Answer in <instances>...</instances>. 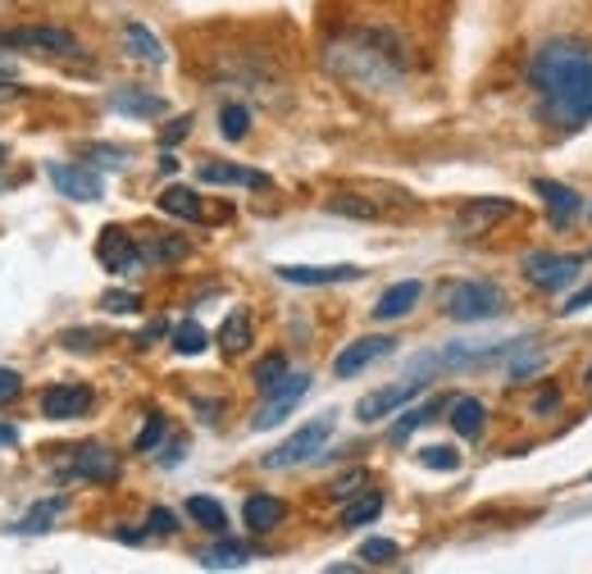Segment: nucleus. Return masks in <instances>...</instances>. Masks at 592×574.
<instances>
[{"label":"nucleus","mask_w":592,"mask_h":574,"mask_svg":"<svg viewBox=\"0 0 592 574\" xmlns=\"http://www.w3.org/2000/svg\"><path fill=\"white\" fill-rule=\"evenodd\" d=\"M219 133H223L228 142H242V137L251 133V110H246V106H223V110H219Z\"/></svg>","instance_id":"obj_32"},{"label":"nucleus","mask_w":592,"mask_h":574,"mask_svg":"<svg viewBox=\"0 0 592 574\" xmlns=\"http://www.w3.org/2000/svg\"><path fill=\"white\" fill-rule=\"evenodd\" d=\"M14 442H19V433L10 424H0V447H14Z\"/></svg>","instance_id":"obj_49"},{"label":"nucleus","mask_w":592,"mask_h":574,"mask_svg":"<svg viewBox=\"0 0 592 574\" xmlns=\"http://www.w3.org/2000/svg\"><path fill=\"white\" fill-rule=\"evenodd\" d=\"M305 393H311V374H282L274 387H265V402H261V410H255L251 429L265 433V429L282 424V420H288V415L297 410V402H301Z\"/></svg>","instance_id":"obj_5"},{"label":"nucleus","mask_w":592,"mask_h":574,"mask_svg":"<svg viewBox=\"0 0 592 574\" xmlns=\"http://www.w3.org/2000/svg\"><path fill=\"white\" fill-rule=\"evenodd\" d=\"M524 274H529V283L543 287V292H560V287H570L583 270H579V260H575V255L533 251V255H524Z\"/></svg>","instance_id":"obj_8"},{"label":"nucleus","mask_w":592,"mask_h":574,"mask_svg":"<svg viewBox=\"0 0 592 574\" xmlns=\"http://www.w3.org/2000/svg\"><path fill=\"white\" fill-rule=\"evenodd\" d=\"M282 374H288V356H282V351H274V356H265L261 364H255V387H261V393H265V387H274Z\"/></svg>","instance_id":"obj_34"},{"label":"nucleus","mask_w":592,"mask_h":574,"mask_svg":"<svg viewBox=\"0 0 592 574\" xmlns=\"http://www.w3.org/2000/svg\"><path fill=\"white\" fill-rule=\"evenodd\" d=\"M201 182H205V188H255V192H265L269 188V174L210 160V165H201Z\"/></svg>","instance_id":"obj_17"},{"label":"nucleus","mask_w":592,"mask_h":574,"mask_svg":"<svg viewBox=\"0 0 592 574\" xmlns=\"http://www.w3.org/2000/svg\"><path fill=\"white\" fill-rule=\"evenodd\" d=\"M533 192L543 196V205H547V215H552V224H556V228H560V224H570V219H579V211H583V196H579L575 188H565V182L537 178V182H533Z\"/></svg>","instance_id":"obj_15"},{"label":"nucleus","mask_w":592,"mask_h":574,"mask_svg":"<svg viewBox=\"0 0 592 574\" xmlns=\"http://www.w3.org/2000/svg\"><path fill=\"white\" fill-rule=\"evenodd\" d=\"M333 429H338V415L324 410V415H315L311 424H301L288 442H278V447H274L261 465H265V469H292V465H301V461H315V456H319V447L333 438Z\"/></svg>","instance_id":"obj_4"},{"label":"nucleus","mask_w":592,"mask_h":574,"mask_svg":"<svg viewBox=\"0 0 592 574\" xmlns=\"http://www.w3.org/2000/svg\"><path fill=\"white\" fill-rule=\"evenodd\" d=\"M443 406H447L443 397H433V402H424V406H410V410L401 415V420L392 424V442H401V438H410V433H415L420 424H428V420H433V415L443 410Z\"/></svg>","instance_id":"obj_27"},{"label":"nucleus","mask_w":592,"mask_h":574,"mask_svg":"<svg viewBox=\"0 0 592 574\" xmlns=\"http://www.w3.org/2000/svg\"><path fill=\"white\" fill-rule=\"evenodd\" d=\"M188 255L183 238H156V242H142V260L146 265H173V260Z\"/></svg>","instance_id":"obj_29"},{"label":"nucleus","mask_w":592,"mask_h":574,"mask_svg":"<svg viewBox=\"0 0 592 574\" xmlns=\"http://www.w3.org/2000/svg\"><path fill=\"white\" fill-rule=\"evenodd\" d=\"M420 465H424V469H437V475H456L460 456H456L451 447H424V452H420Z\"/></svg>","instance_id":"obj_36"},{"label":"nucleus","mask_w":592,"mask_h":574,"mask_svg":"<svg viewBox=\"0 0 592 574\" xmlns=\"http://www.w3.org/2000/svg\"><path fill=\"white\" fill-rule=\"evenodd\" d=\"M146 525H150V534H160V538H169L173 529H178V515L173 511H165V506H156L146 515Z\"/></svg>","instance_id":"obj_40"},{"label":"nucleus","mask_w":592,"mask_h":574,"mask_svg":"<svg viewBox=\"0 0 592 574\" xmlns=\"http://www.w3.org/2000/svg\"><path fill=\"white\" fill-rule=\"evenodd\" d=\"M96 260L106 274H137L146 260H142V242H133V232H123L119 224H106L96 238Z\"/></svg>","instance_id":"obj_6"},{"label":"nucleus","mask_w":592,"mask_h":574,"mask_svg":"<svg viewBox=\"0 0 592 574\" xmlns=\"http://www.w3.org/2000/svg\"><path fill=\"white\" fill-rule=\"evenodd\" d=\"M506 215H515L510 201H502V196H483V201H470L466 211H460L456 228L466 232V238H479V232H487V228H493L497 219H506Z\"/></svg>","instance_id":"obj_16"},{"label":"nucleus","mask_w":592,"mask_h":574,"mask_svg":"<svg viewBox=\"0 0 592 574\" xmlns=\"http://www.w3.org/2000/svg\"><path fill=\"white\" fill-rule=\"evenodd\" d=\"M588 306H592V283H588V287H579V292H575L570 301H565L560 310H565V315H575V310H588Z\"/></svg>","instance_id":"obj_45"},{"label":"nucleus","mask_w":592,"mask_h":574,"mask_svg":"<svg viewBox=\"0 0 592 574\" xmlns=\"http://www.w3.org/2000/svg\"><path fill=\"white\" fill-rule=\"evenodd\" d=\"M64 475H73V479H92V483H114L119 479V456L110 452V447H73V461H69V469Z\"/></svg>","instance_id":"obj_13"},{"label":"nucleus","mask_w":592,"mask_h":574,"mask_svg":"<svg viewBox=\"0 0 592 574\" xmlns=\"http://www.w3.org/2000/svg\"><path fill=\"white\" fill-rule=\"evenodd\" d=\"M123 46H128V56L142 60V64H165V41L146 28V23H128L123 28Z\"/></svg>","instance_id":"obj_22"},{"label":"nucleus","mask_w":592,"mask_h":574,"mask_svg":"<svg viewBox=\"0 0 592 574\" xmlns=\"http://www.w3.org/2000/svg\"><path fill=\"white\" fill-rule=\"evenodd\" d=\"M365 270L360 265H278L282 283H297V287H328V283H351Z\"/></svg>","instance_id":"obj_14"},{"label":"nucleus","mask_w":592,"mask_h":574,"mask_svg":"<svg viewBox=\"0 0 592 574\" xmlns=\"http://www.w3.org/2000/svg\"><path fill=\"white\" fill-rule=\"evenodd\" d=\"M0 192H5V178H0Z\"/></svg>","instance_id":"obj_51"},{"label":"nucleus","mask_w":592,"mask_h":574,"mask_svg":"<svg viewBox=\"0 0 592 574\" xmlns=\"http://www.w3.org/2000/svg\"><path fill=\"white\" fill-rule=\"evenodd\" d=\"M383 515V492H365V498H347L342 506V525L355 529V525H370V519Z\"/></svg>","instance_id":"obj_26"},{"label":"nucleus","mask_w":592,"mask_h":574,"mask_svg":"<svg viewBox=\"0 0 592 574\" xmlns=\"http://www.w3.org/2000/svg\"><path fill=\"white\" fill-rule=\"evenodd\" d=\"M543 360H547L543 351H533V347H529V356H520V360H510V364H506V379H510V383H524L529 374L543 370Z\"/></svg>","instance_id":"obj_37"},{"label":"nucleus","mask_w":592,"mask_h":574,"mask_svg":"<svg viewBox=\"0 0 592 574\" xmlns=\"http://www.w3.org/2000/svg\"><path fill=\"white\" fill-rule=\"evenodd\" d=\"M0 160H5V142H0Z\"/></svg>","instance_id":"obj_50"},{"label":"nucleus","mask_w":592,"mask_h":574,"mask_svg":"<svg viewBox=\"0 0 592 574\" xmlns=\"http://www.w3.org/2000/svg\"><path fill=\"white\" fill-rule=\"evenodd\" d=\"M242 519H246L251 534H269L288 519V506H282L278 498H269V492H255V498L242 502Z\"/></svg>","instance_id":"obj_19"},{"label":"nucleus","mask_w":592,"mask_h":574,"mask_svg":"<svg viewBox=\"0 0 592 574\" xmlns=\"http://www.w3.org/2000/svg\"><path fill=\"white\" fill-rule=\"evenodd\" d=\"M46 178L60 188V196L69 201H100L106 196V178H100L92 165H46Z\"/></svg>","instance_id":"obj_10"},{"label":"nucleus","mask_w":592,"mask_h":574,"mask_svg":"<svg viewBox=\"0 0 592 574\" xmlns=\"http://www.w3.org/2000/svg\"><path fill=\"white\" fill-rule=\"evenodd\" d=\"M165 415H146V429L137 433V452H150V447H156V442L165 438Z\"/></svg>","instance_id":"obj_39"},{"label":"nucleus","mask_w":592,"mask_h":574,"mask_svg":"<svg viewBox=\"0 0 592 574\" xmlns=\"http://www.w3.org/2000/svg\"><path fill=\"white\" fill-rule=\"evenodd\" d=\"M160 211L165 215H173V219H188V224H196V219H205V205H201V196L192 192V188H165L160 192Z\"/></svg>","instance_id":"obj_24"},{"label":"nucleus","mask_w":592,"mask_h":574,"mask_svg":"<svg viewBox=\"0 0 592 574\" xmlns=\"http://www.w3.org/2000/svg\"><path fill=\"white\" fill-rule=\"evenodd\" d=\"M506 310V292L497 283H483V278H466L447 292V315L456 324H483V320H497Z\"/></svg>","instance_id":"obj_3"},{"label":"nucleus","mask_w":592,"mask_h":574,"mask_svg":"<svg viewBox=\"0 0 592 574\" xmlns=\"http://www.w3.org/2000/svg\"><path fill=\"white\" fill-rule=\"evenodd\" d=\"M188 133H192V119H188V115H178V119L165 128V133H160V146H178Z\"/></svg>","instance_id":"obj_41"},{"label":"nucleus","mask_w":592,"mask_h":574,"mask_svg":"<svg viewBox=\"0 0 592 574\" xmlns=\"http://www.w3.org/2000/svg\"><path fill=\"white\" fill-rule=\"evenodd\" d=\"M255 552H251V547L246 542H238V538H219L215 547H205V552L196 557L205 570H238V565H246Z\"/></svg>","instance_id":"obj_23"},{"label":"nucleus","mask_w":592,"mask_h":574,"mask_svg":"<svg viewBox=\"0 0 592 574\" xmlns=\"http://www.w3.org/2000/svg\"><path fill=\"white\" fill-rule=\"evenodd\" d=\"M60 511H64V498H46V502H37L28 515L19 519V534H46L50 519H56Z\"/></svg>","instance_id":"obj_30"},{"label":"nucleus","mask_w":592,"mask_h":574,"mask_svg":"<svg viewBox=\"0 0 592 574\" xmlns=\"http://www.w3.org/2000/svg\"><path fill=\"white\" fill-rule=\"evenodd\" d=\"M19 387H23V374H19V370H0V406L14 402Z\"/></svg>","instance_id":"obj_42"},{"label":"nucleus","mask_w":592,"mask_h":574,"mask_svg":"<svg viewBox=\"0 0 592 574\" xmlns=\"http://www.w3.org/2000/svg\"><path fill=\"white\" fill-rule=\"evenodd\" d=\"M188 515L196 519L201 529H210V534H223V529H228V515H223V506H219L215 498H192V502H188Z\"/></svg>","instance_id":"obj_28"},{"label":"nucleus","mask_w":592,"mask_h":574,"mask_svg":"<svg viewBox=\"0 0 592 574\" xmlns=\"http://www.w3.org/2000/svg\"><path fill=\"white\" fill-rule=\"evenodd\" d=\"M100 306H106L110 315H133V310H142V297L137 292H106Z\"/></svg>","instance_id":"obj_38"},{"label":"nucleus","mask_w":592,"mask_h":574,"mask_svg":"<svg viewBox=\"0 0 592 574\" xmlns=\"http://www.w3.org/2000/svg\"><path fill=\"white\" fill-rule=\"evenodd\" d=\"M420 297H424V287H420L415 278L392 283L388 292L378 297V306H374V320H401V315H410V310L420 306Z\"/></svg>","instance_id":"obj_20"},{"label":"nucleus","mask_w":592,"mask_h":574,"mask_svg":"<svg viewBox=\"0 0 592 574\" xmlns=\"http://www.w3.org/2000/svg\"><path fill=\"white\" fill-rule=\"evenodd\" d=\"M328 211H333V215H351V219H374L378 205H374V201H360V196H333Z\"/></svg>","instance_id":"obj_35"},{"label":"nucleus","mask_w":592,"mask_h":574,"mask_svg":"<svg viewBox=\"0 0 592 574\" xmlns=\"http://www.w3.org/2000/svg\"><path fill=\"white\" fill-rule=\"evenodd\" d=\"M110 106L119 115H133V119H160L169 106H165V96L156 92H146V87H114L110 92Z\"/></svg>","instance_id":"obj_18"},{"label":"nucleus","mask_w":592,"mask_h":574,"mask_svg":"<svg viewBox=\"0 0 592 574\" xmlns=\"http://www.w3.org/2000/svg\"><path fill=\"white\" fill-rule=\"evenodd\" d=\"M588 479H592V475H588Z\"/></svg>","instance_id":"obj_53"},{"label":"nucleus","mask_w":592,"mask_h":574,"mask_svg":"<svg viewBox=\"0 0 592 574\" xmlns=\"http://www.w3.org/2000/svg\"><path fill=\"white\" fill-rule=\"evenodd\" d=\"M0 77H19V60L10 56V50H0Z\"/></svg>","instance_id":"obj_47"},{"label":"nucleus","mask_w":592,"mask_h":574,"mask_svg":"<svg viewBox=\"0 0 592 574\" xmlns=\"http://www.w3.org/2000/svg\"><path fill=\"white\" fill-rule=\"evenodd\" d=\"M324 64L338 77H347V83L370 87V92H388V87L401 83L397 50H383L378 33H360V37H347V41H333L324 50Z\"/></svg>","instance_id":"obj_2"},{"label":"nucleus","mask_w":592,"mask_h":574,"mask_svg":"<svg viewBox=\"0 0 592 574\" xmlns=\"http://www.w3.org/2000/svg\"><path fill=\"white\" fill-rule=\"evenodd\" d=\"M556 402H560V393H556V387H547V393H543V397H537V402H533V410H552Z\"/></svg>","instance_id":"obj_48"},{"label":"nucleus","mask_w":592,"mask_h":574,"mask_svg":"<svg viewBox=\"0 0 592 574\" xmlns=\"http://www.w3.org/2000/svg\"><path fill=\"white\" fill-rule=\"evenodd\" d=\"M447 410H451V429L466 438V442H479V438H483L487 410H483L479 397H456V402H447Z\"/></svg>","instance_id":"obj_21"},{"label":"nucleus","mask_w":592,"mask_h":574,"mask_svg":"<svg viewBox=\"0 0 592 574\" xmlns=\"http://www.w3.org/2000/svg\"><path fill=\"white\" fill-rule=\"evenodd\" d=\"M588 383H592V370H588Z\"/></svg>","instance_id":"obj_52"},{"label":"nucleus","mask_w":592,"mask_h":574,"mask_svg":"<svg viewBox=\"0 0 592 574\" xmlns=\"http://www.w3.org/2000/svg\"><path fill=\"white\" fill-rule=\"evenodd\" d=\"M0 46H33L46 50V56H78V37L64 33V28H10L0 33Z\"/></svg>","instance_id":"obj_12"},{"label":"nucleus","mask_w":592,"mask_h":574,"mask_svg":"<svg viewBox=\"0 0 592 574\" xmlns=\"http://www.w3.org/2000/svg\"><path fill=\"white\" fill-rule=\"evenodd\" d=\"M14 77H0V106H10V100H19L23 96V87H10Z\"/></svg>","instance_id":"obj_46"},{"label":"nucleus","mask_w":592,"mask_h":574,"mask_svg":"<svg viewBox=\"0 0 592 574\" xmlns=\"http://www.w3.org/2000/svg\"><path fill=\"white\" fill-rule=\"evenodd\" d=\"M96 402V393L87 383H60V387H46L41 393V415L46 420H78V415H87Z\"/></svg>","instance_id":"obj_11"},{"label":"nucleus","mask_w":592,"mask_h":574,"mask_svg":"<svg viewBox=\"0 0 592 574\" xmlns=\"http://www.w3.org/2000/svg\"><path fill=\"white\" fill-rule=\"evenodd\" d=\"M420 393H424V379H406V383H392V387H378V393L355 402V420L360 424H378V420H388L392 410L410 406Z\"/></svg>","instance_id":"obj_7"},{"label":"nucleus","mask_w":592,"mask_h":574,"mask_svg":"<svg viewBox=\"0 0 592 574\" xmlns=\"http://www.w3.org/2000/svg\"><path fill=\"white\" fill-rule=\"evenodd\" d=\"M397 557H401V547L392 538H365L360 542V561L365 565H392Z\"/></svg>","instance_id":"obj_33"},{"label":"nucleus","mask_w":592,"mask_h":574,"mask_svg":"<svg viewBox=\"0 0 592 574\" xmlns=\"http://www.w3.org/2000/svg\"><path fill=\"white\" fill-rule=\"evenodd\" d=\"M355 483H365V469H355V475H347V479H338V483H333V498H338V502H347V498H355Z\"/></svg>","instance_id":"obj_43"},{"label":"nucleus","mask_w":592,"mask_h":574,"mask_svg":"<svg viewBox=\"0 0 592 574\" xmlns=\"http://www.w3.org/2000/svg\"><path fill=\"white\" fill-rule=\"evenodd\" d=\"M529 87L556 133H579L592 119V50L583 41H543L529 56Z\"/></svg>","instance_id":"obj_1"},{"label":"nucleus","mask_w":592,"mask_h":574,"mask_svg":"<svg viewBox=\"0 0 592 574\" xmlns=\"http://www.w3.org/2000/svg\"><path fill=\"white\" fill-rule=\"evenodd\" d=\"M397 351V337H383V333H370V337H355V343H347L338 351V360H333V374L338 379H355L360 370H370L374 360L392 356Z\"/></svg>","instance_id":"obj_9"},{"label":"nucleus","mask_w":592,"mask_h":574,"mask_svg":"<svg viewBox=\"0 0 592 574\" xmlns=\"http://www.w3.org/2000/svg\"><path fill=\"white\" fill-rule=\"evenodd\" d=\"M96 343H100V337H96V333H83V328H69V333H64V347H69V351H92Z\"/></svg>","instance_id":"obj_44"},{"label":"nucleus","mask_w":592,"mask_h":574,"mask_svg":"<svg viewBox=\"0 0 592 574\" xmlns=\"http://www.w3.org/2000/svg\"><path fill=\"white\" fill-rule=\"evenodd\" d=\"M219 347H223L228 356H242V351L251 347V320H246V310H233V315L223 320V328H219Z\"/></svg>","instance_id":"obj_25"},{"label":"nucleus","mask_w":592,"mask_h":574,"mask_svg":"<svg viewBox=\"0 0 592 574\" xmlns=\"http://www.w3.org/2000/svg\"><path fill=\"white\" fill-rule=\"evenodd\" d=\"M205 347H210V333H205L196 320H188V324L173 328V351H178V356H201Z\"/></svg>","instance_id":"obj_31"}]
</instances>
